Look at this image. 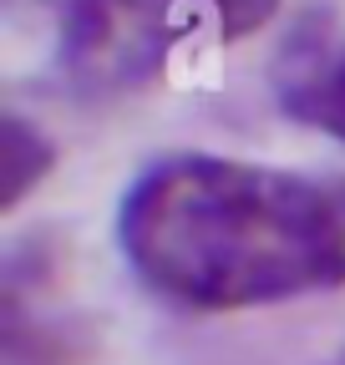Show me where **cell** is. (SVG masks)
<instances>
[{"instance_id":"1","label":"cell","mask_w":345,"mask_h":365,"mask_svg":"<svg viewBox=\"0 0 345 365\" xmlns=\"http://www.w3.org/2000/svg\"><path fill=\"white\" fill-rule=\"evenodd\" d=\"M117 249L153 299L188 314L345 289V178L168 153L127 182Z\"/></svg>"},{"instance_id":"2","label":"cell","mask_w":345,"mask_h":365,"mask_svg":"<svg viewBox=\"0 0 345 365\" xmlns=\"http://www.w3.org/2000/svg\"><path fill=\"white\" fill-rule=\"evenodd\" d=\"M41 51V81L81 102L153 86L188 46L264 31L279 0H6Z\"/></svg>"},{"instance_id":"3","label":"cell","mask_w":345,"mask_h":365,"mask_svg":"<svg viewBox=\"0 0 345 365\" xmlns=\"http://www.w3.org/2000/svg\"><path fill=\"white\" fill-rule=\"evenodd\" d=\"M279 71V112L345 148V46H289Z\"/></svg>"},{"instance_id":"4","label":"cell","mask_w":345,"mask_h":365,"mask_svg":"<svg viewBox=\"0 0 345 365\" xmlns=\"http://www.w3.org/2000/svg\"><path fill=\"white\" fill-rule=\"evenodd\" d=\"M51 168H56V143L26 112L6 107L0 112V208L16 213L26 193L46 182Z\"/></svg>"},{"instance_id":"5","label":"cell","mask_w":345,"mask_h":365,"mask_svg":"<svg viewBox=\"0 0 345 365\" xmlns=\"http://www.w3.org/2000/svg\"><path fill=\"white\" fill-rule=\"evenodd\" d=\"M330 365H345V350H340V355H335V360H330Z\"/></svg>"}]
</instances>
